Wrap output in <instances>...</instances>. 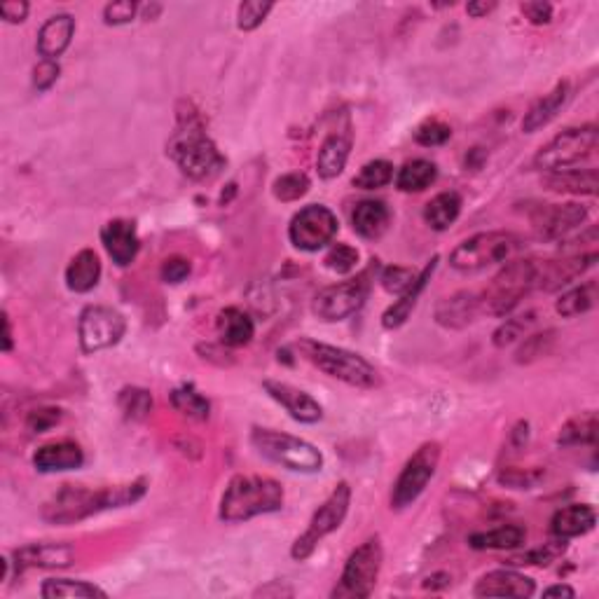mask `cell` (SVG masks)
Returning a JSON list of instances; mask_svg holds the SVG:
<instances>
[{"label": "cell", "mask_w": 599, "mask_h": 599, "mask_svg": "<svg viewBox=\"0 0 599 599\" xmlns=\"http://www.w3.org/2000/svg\"><path fill=\"white\" fill-rule=\"evenodd\" d=\"M543 185L550 192L557 195H588L595 197L599 188L597 169H567V171H555L543 178Z\"/></svg>", "instance_id": "f1b7e54d"}, {"label": "cell", "mask_w": 599, "mask_h": 599, "mask_svg": "<svg viewBox=\"0 0 599 599\" xmlns=\"http://www.w3.org/2000/svg\"><path fill=\"white\" fill-rule=\"evenodd\" d=\"M520 12L525 15L529 22L536 26L548 24L553 19V5L550 3H541V0H532V3H522Z\"/></svg>", "instance_id": "f5cc1de1"}, {"label": "cell", "mask_w": 599, "mask_h": 599, "mask_svg": "<svg viewBox=\"0 0 599 599\" xmlns=\"http://www.w3.org/2000/svg\"><path fill=\"white\" fill-rule=\"evenodd\" d=\"M337 234V216L328 206L309 204L295 213L288 225V239L295 249L316 253L328 246Z\"/></svg>", "instance_id": "4fadbf2b"}, {"label": "cell", "mask_w": 599, "mask_h": 599, "mask_svg": "<svg viewBox=\"0 0 599 599\" xmlns=\"http://www.w3.org/2000/svg\"><path fill=\"white\" fill-rule=\"evenodd\" d=\"M15 564L19 571L24 569H61L71 567L75 560V550L66 543H31L15 550Z\"/></svg>", "instance_id": "ffe728a7"}, {"label": "cell", "mask_w": 599, "mask_h": 599, "mask_svg": "<svg viewBox=\"0 0 599 599\" xmlns=\"http://www.w3.org/2000/svg\"><path fill=\"white\" fill-rule=\"evenodd\" d=\"M251 445L274 464L298 473H319L323 468V454L307 440L291 433H281L274 429H256L251 431Z\"/></svg>", "instance_id": "ba28073f"}, {"label": "cell", "mask_w": 599, "mask_h": 599, "mask_svg": "<svg viewBox=\"0 0 599 599\" xmlns=\"http://www.w3.org/2000/svg\"><path fill=\"white\" fill-rule=\"evenodd\" d=\"M595 263L597 251L571 253V256L557 260H541L539 288H543V291H560L562 286H569L571 281L588 272Z\"/></svg>", "instance_id": "e0dca14e"}, {"label": "cell", "mask_w": 599, "mask_h": 599, "mask_svg": "<svg viewBox=\"0 0 599 599\" xmlns=\"http://www.w3.org/2000/svg\"><path fill=\"white\" fill-rule=\"evenodd\" d=\"M543 597H576V590L571 585H550L543 590Z\"/></svg>", "instance_id": "680465c9"}, {"label": "cell", "mask_w": 599, "mask_h": 599, "mask_svg": "<svg viewBox=\"0 0 599 599\" xmlns=\"http://www.w3.org/2000/svg\"><path fill=\"white\" fill-rule=\"evenodd\" d=\"M127 333V321L117 309L103 305H89L82 309L78 321L80 349L85 354L115 347Z\"/></svg>", "instance_id": "7c38bea8"}, {"label": "cell", "mask_w": 599, "mask_h": 599, "mask_svg": "<svg viewBox=\"0 0 599 599\" xmlns=\"http://www.w3.org/2000/svg\"><path fill=\"white\" fill-rule=\"evenodd\" d=\"M75 33V19L71 15H54L43 24L38 33V54L43 59L57 61L68 50Z\"/></svg>", "instance_id": "d4e9b609"}, {"label": "cell", "mask_w": 599, "mask_h": 599, "mask_svg": "<svg viewBox=\"0 0 599 599\" xmlns=\"http://www.w3.org/2000/svg\"><path fill=\"white\" fill-rule=\"evenodd\" d=\"M461 213V197L457 192H440L424 206V220L431 230L443 232L447 227L454 225V220Z\"/></svg>", "instance_id": "836d02e7"}, {"label": "cell", "mask_w": 599, "mask_h": 599, "mask_svg": "<svg viewBox=\"0 0 599 599\" xmlns=\"http://www.w3.org/2000/svg\"><path fill=\"white\" fill-rule=\"evenodd\" d=\"M597 513L595 508L588 504H571L560 508L550 520V534L555 539H574V536H583L595 529Z\"/></svg>", "instance_id": "603a6c76"}, {"label": "cell", "mask_w": 599, "mask_h": 599, "mask_svg": "<svg viewBox=\"0 0 599 599\" xmlns=\"http://www.w3.org/2000/svg\"><path fill=\"white\" fill-rule=\"evenodd\" d=\"M450 139H452L450 125H445V122H440V120H426L415 129V141L424 148L445 146Z\"/></svg>", "instance_id": "7bdbcfd3"}, {"label": "cell", "mask_w": 599, "mask_h": 599, "mask_svg": "<svg viewBox=\"0 0 599 599\" xmlns=\"http://www.w3.org/2000/svg\"><path fill=\"white\" fill-rule=\"evenodd\" d=\"M529 319H532V316H527V321H525V316H520V319H506L497 330H494V335H492L494 347L504 349V347H508V344L518 342L520 337L525 335Z\"/></svg>", "instance_id": "f6af8a7d"}, {"label": "cell", "mask_w": 599, "mask_h": 599, "mask_svg": "<svg viewBox=\"0 0 599 599\" xmlns=\"http://www.w3.org/2000/svg\"><path fill=\"white\" fill-rule=\"evenodd\" d=\"M567 99H569V82L560 80L548 94H543L541 99H536L532 106H529V110L525 113V120H522V132L534 134L546 127L548 122L560 113Z\"/></svg>", "instance_id": "484cf974"}, {"label": "cell", "mask_w": 599, "mask_h": 599, "mask_svg": "<svg viewBox=\"0 0 599 599\" xmlns=\"http://www.w3.org/2000/svg\"><path fill=\"white\" fill-rule=\"evenodd\" d=\"M389 223L391 211L382 199H363V202L356 204L354 213H351L354 232L361 234L363 239H380L389 230Z\"/></svg>", "instance_id": "4316f807"}, {"label": "cell", "mask_w": 599, "mask_h": 599, "mask_svg": "<svg viewBox=\"0 0 599 599\" xmlns=\"http://www.w3.org/2000/svg\"><path fill=\"white\" fill-rule=\"evenodd\" d=\"M522 249V239L513 232L504 230H492V232H480L473 234L461 242L457 249L450 253V265L457 272H483L492 265L508 263L518 256Z\"/></svg>", "instance_id": "8992f818"}, {"label": "cell", "mask_w": 599, "mask_h": 599, "mask_svg": "<svg viewBox=\"0 0 599 599\" xmlns=\"http://www.w3.org/2000/svg\"><path fill=\"white\" fill-rule=\"evenodd\" d=\"M497 8V3H468L466 5V12L471 17H475V19H480V17H485V15H490V12Z\"/></svg>", "instance_id": "6f0895ef"}, {"label": "cell", "mask_w": 599, "mask_h": 599, "mask_svg": "<svg viewBox=\"0 0 599 599\" xmlns=\"http://www.w3.org/2000/svg\"><path fill=\"white\" fill-rule=\"evenodd\" d=\"M553 333H546V335H532V337H527V342L522 344V349L518 351V361L520 363H527V361H534V358H539V356H543L546 354V344L553 340V337H550Z\"/></svg>", "instance_id": "816d5d0a"}, {"label": "cell", "mask_w": 599, "mask_h": 599, "mask_svg": "<svg viewBox=\"0 0 599 599\" xmlns=\"http://www.w3.org/2000/svg\"><path fill=\"white\" fill-rule=\"evenodd\" d=\"M415 277H417V274L412 272V270H405V267H396L394 265V267H387V270L382 272L380 281H382L384 291L401 295V293H405L412 286V281H415Z\"/></svg>", "instance_id": "bcb514c9"}, {"label": "cell", "mask_w": 599, "mask_h": 599, "mask_svg": "<svg viewBox=\"0 0 599 599\" xmlns=\"http://www.w3.org/2000/svg\"><path fill=\"white\" fill-rule=\"evenodd\" d=\"M298 349L314 368H319L321 373L333 377V380L349 384V387L373 389L380 382V375H377L373 363L366 361L361 354H356V351L333 347V344L316 340H300Z\"/></svg>", "instance_id": "277c9868"}, {"label": "cell", "mask_w": 599, "mask_h": 599, "mask_svg": "<svg viewBox=\"0 0 599 599\" xmlns=\"http://www.w3.org/2000/svg\"><path fill=\"white\" fill-rule=\"evenodd\" d=\"M143 494H146V480H136L132 485L120 487H101V490L82 485H64L43 506V518L52 522V525H73V522L108 511V508L134 504Z\"/></svg>", "instance_id": "6da1fadb"}, {"label": "cell", "mask_w": 599, "mask_h": 599, "mask_svg": "<svg viewBox=\"0 0 599 599\" xmlns=\"http://www.w3.org/2000/svg\"><path fill=\"white\" fill-rule=\"evenodd\" d=\"M394 181V164L387 160H373L363 164L354 176V188L358 190H380Z\"/></svg>", "instance_id": "f35d334b"}, {"label": "cell", "mask_w": 599, "mask_h": 599, "mask_svg": "<svg viewBox=\"0 0 599 599\" xmlns=\"http://www.w3.org/2000/svg\"><path fill=\"white\" fill-rule=\"evenodd\" d=\"M351 504V487L347 483H337L335 490L330 492V497L319 506V511L312 515L305 532L295 539L291 555L293 560H307L314 555V550L319 548V543L342 527L344 518L349 513Z\"/></svg>", "instance_id": "9c48e42d"}, {"label": "cell", "mask_w": 599, "mask_h": 599, "mask_svg": "<svg viewBox=\"0 0 599 599\" xmlns=\"http://www.w3.org/2000/svg\"><path fill=\"white\" fill-rule=\"evenodd\" d=\"M536 592L534 578L513 569H494L475 583V597H532Z\"/></svg>", "instance_id": "d6986e66"}, {"label": "cell", "mask_w": 599, "mask_h": 599, "mask_svg": "<svg viewBox=\"0 0 599 599\" xmlns=\"http://www.w3.org/2000/svg\"><path fill=\"white\" fill-rule=\"evenodd\" d=\"M358 258L361 256H358V251L354 249V246L335 244V246H330V251L326 253V258H323V263H326L330 272L349 274L351 270H356Z\"/></svg>", "instance_id": "ee69618b"}, {"label": "cell", "mask_w": 599, "mask_h": 599, "mask_svg": "<svg viewBox=\"0 0 599 599\" xmlns=\"http://www.w3.org/2000/svg\"><path fill=\"white\" fill-rule=\"evenodd\" d=\"M597 431H599V422H597V412L588 410L581 412V415L571 417L567 424L560 429V436H557V443L560 445H595L597 440Z\"/></svg>", "instance_id": "8d00e7d4"}, {"label": "cell", "mask_w": 599, "mask_h": 599, "mask_svg": "<svg viewBox=\"0 0 599 599\" xmlns=\"http://www.w3.org/2000/svg\"><path fill=\"white\" fill-rule=\"evenodd\" d=\"M171 405H174L181 415L197 419V422L209 419V412H211V403L206 401V398L199 394L192 384H183V387L171 391Z\"/></svg>", "instance_id": "74e56055"}, {"label": "cell", "mask_w": 599, "mask_h": 599, "mask_svg": "<svg viewBox=\"0 0 599 599\" xmlns=\"http://www.w3.org/2000/svg\"><path fill=\"white\" fill-rule=\"evenodd\" d=\"M167 153L178 164V169L192 181H209L225 167V157L220 155L216 143L204 132L202 120L195 113L181 115L174 136H171Z\"/></svg>", "instance_id": "3957f363"}, {"label": "cell", "mask_w": 599, "mask_h": 599, "mask_svg": "<svg viewBox=\"0 0 599 599\" xmlns=\"http://www.w3.org/2000/svg\"><path fill=\"white\" fill-rule=\"evenodd\" d=\"M45 599H106L108 592L99 585L87 581H71V578H47L40 588Z\"/></svg>", "instance_id": "d6a6232c"}, {"label": "cell", "mask_w": 599, "mask_h": 599, "mask_svg": "<svg viewBox=\"0 0 599 599\" xmlns=\"http://www.w3.org/2000/svg\"><path fill=\"white\" fill-rule=\"evenodd\" d=\"M190 260L188 258H181V256H171L162 263V281L164 284H181V281L188 279L190 274Z\"/></svg>", "instance_id": "681fc988"}, {"label": "cell", "mask_w": 599, "mask_h": 599, "mask_svg": "<svg viewBox=\"0 0 599 599\" xmlns=\"http://www.w3.org/2000/svg\"><path fill=\"white\" fill-rule=\"evenodd\" d=\"M59 73H61V68L57 61L43 59L36 68H33V87H36L38 92H47V89H50L54 82L59 80Z\"/></svg>", "instance_id": "f907efd6"}, {"label": "cell", "mask_w": 599, "mask_h": 599, "mask_svg": "<svg viewBox=\"0 0 599 599\" xmlns=\"http://www.w3.org/2000/svg\"><path fill=\"white\" fill-rule=\"evenodd\" d=\"M501 485L506 487H515V490H529L536 480H539V473H532V471H515V468H511V471H504L499 475Z\"/></svg>", "instance_id": "db71d44e"}, {"label": "cell", "mask_w": 599, "mask_h": 599, "mask_svg": "<svg viewBox=\"0 0 599 599\" xmlns=\"http://www.w3.org/2000/svg\"><path fill=\"white\" fill-rule=\"evenodd\" d=\"M599 146V129L597 125H581L569 127L553 136L534 157V167L555 174V171L578 169L590 157H595Z\"/></svg>", "instance_id": "52a82bcc"}, {"label": "cell", "mask_w": 599, "mask_h": 599, "mask_svg": "<svg viewBox=\"0 0 599 599\" xmlns=\"http://www.w3.org/2000/svg\"><path fill=\"white\" fill-rule=\"evenodd\" d=\"M440 461V445L438 443H424L412 457L405 461L401 475L396 478L394 490H391V508L403 511L415 504L422 497L426 485L431 483V478L436 475Z\"/></svg>", "instance_id": "8fae6325"}, {"label": "cell", "mask_w": 599, "mask_h": 599, "mask_svg": "<svg viewBox=\"0 0 599 599\" xmlns=\"http://www.w3.org/2000/svg\"><path fill=\"white\" fill-rule=\"evenodd\" d=\"M555 555H557V550H553V548H539V550H534V553H527V555L518 557V560H513V564H543V567H546V564L555 560Z\"/></svg>", "instance_id": "9f6ffc18"}, {"label": "cell", "mask_w": 599, "mask_h": 599, "mask_svg": "<svg viewBox=\"0 0 599 599\" xmlns=\"http://www.w3.org/2000/svg\"><path fill=\"white\" fill-rule=\"evenodd\" d=\"M117 405H120V410L125 412L127 419L143 422V419L150 415V410H153V396H150L146 389L127 387L117 396Z\"/></svg>", "instance_id": "ab89813d"}, {"label": "cell", "mask_w": 599, "mask_h": 599, "mask_svg": "<svg viewBox=\"0 0 599 599\" xmlns=\"http://www.w3.org/2000/svg\"><path fill=\"white\" fill-rule=\"evenodd\" d=\"M85 464V454H82L80 445L73 440H54L38 447L33 454V466L40 473H59V471H75Z\"/></svg>", "instance_id": "7402d4cb"}, {"label": "cell", "mask_w": 599, "mask_h": 599, "mask_svg": "<svg viewBox=\"0 0 599 599\" xmlns=\"http://www.w3.org/2000/svg\"><path fill=\"white\" fill-rule=\"evenodd\" d=\"M284 508V487L267 475H234L220 499L218 518L237 525L258 515L277 513Z\"/></svg>", "instance_id": "7a4b0ae2"}, {"label": "cell", "mask_w": 599, "mask_h": 599, "mask_svg": "<svg viewBox=\"0 0 599 599\" xmlns=\"http://www.w3.org/2000/svg\"><path fill=\"white\" fill-rule=\"evenodd\" d=\"M101 260L92 249L80 251L66 267V286L73 293H89L99 286Z\"/></svg>", "instance_id": "4dcf8cb0"}, {"label": "cell", "mask_w": 599, "mask_h": 599, "mask_svg": "<svg viewBox=\"0 0 599 599\" xmlns=\"http://www.w3.org/2000/svg\"><path fill=\"white\" fill-rule=\"evenodd\" d=\"M274 10L272 3L263 0H246L237 8V26L242 31H256L265 22L267 15Z\"/></svg>", "instance_id": "b9f144b4"}, {"label": "cell", "mask_w": 599, "mask_h": 599, "mask_svg": "<svg viewBox=\"0 0 599 599\" xmlns=\"http://www.w3.org/2000/svg\"><path fill=\"white\" fill-rule=\"evenodd\" d=\"M527 541V529L520 525H504L490 532H478L471 534L468 546L475 550H515L525 546Z\"/></svg>", "instance_id": "1f68e13d"}, {"label": "cell", "mask_w": 599, "mask_h": 599, "mask_svg": "<svg viewBox=\"0 0 599 599\" xmlns=\"http://www.w3.org/2000/svg\"><path fill=\"white\" fill-rule=\"evenodd\" d=\"M539 270L541 260H508L504 270L492 279V284L487 286L485 295L480 298L483 307L492 316H508L515 312V307H520V302L539 288Z\"/></svg>", "instance_id": "5b68a950"}, {"label": "cell", "mask_w": 599, "mask_h": 599, "mask_svg": "<svg viewBox=\"0 0 599 599\" xmlns=\"http://www.w3.org/2000/svg\"><path fill=\"white\" fill-rule=\"evenodd\" d=\"M351 155V132H335L321 143L319 155H316V171L321 178H337L347 167Z\"/></svg>", "instance_id": "83f0119b"}, {"label": "cell", "mask_w": 599, "mask_h": 599, "mask_svg": "<svg viewBox=\"0 0 599 599\" xmlns=\"http://www.w3.org/2000/svg\"><path fill=\"white\" fill-rule=\"evenodd\" d=\"M597 281H585L581 286H574L571 291L560 295L557 300V314L564 316V319H574V316L588 314L590 309H595L597 305Z\"/></svg>", "instance_id": "d590c367"}, {"label": "cell", "mask_w": 599, "mask_h": 599, "mask_svg": "<svg viewBox=\"0 0 599 599\" xmlns=\"http://www.w3.org/2000/svg\"><path fill=\"white\" fill-rule=\"evenodd\" d=\"M216 330L220 342L227 344V347H244V344H249L253 335H256V323H253V319L244 309L225 307L223 312L218 314Z\"/></svg>", "instance_id": "f546056e"}, {"label": "cell", "mask_w": 599, "mask_h": 599, "mask_svg": "<svg viewBox=\"0 0 599 599\" xmlns=\"http://www.w3.org/2000/svg\"><path fill=\"white\" fill-rule=\"evenodd\" d=\"M382 560H384V550L380 539H368L366 543H361L354 553L349 555L347 564H344L340 583L333 590V597L340 599H366L373 595L377 578H380L382 571Z\"/></svg>", "instance_id": "30bf717a"}, {"label": "cell", "mask_w": 599, "mask_h": 599, "mask_svg": "<svg viewBox=\"0 0 599 599\" xmlns=\"http://www.w3.org/2000/svg\"><path fill=\"white\" fill-rule=\"evenodd\" d=\"M438 178V167L429 160L405 162L396 174V188L401 192H424Z\"/></svg>", "instance_id": "e575fe53"}, {"label": "cell", "mask_w": 599, "mask_h": 599, "mask_svg": "<svg viewBox=\"0 0 599 599\" xmlns=\"http://www.w3.org/2000/svg\"><path fill=\"white\" fill-rule=\"evenodd\" d=\"M588 216V209L578 202L541 204L532 213V227L541 242H560V239H567L571 232H576Z\"/></svg>", "instance_id": "9a60e30c"}, {"label": "cell", "mask_w": 599, "mask_h": 599, "mask_svg": "<svg viewBox=\"0 0 599 599\" xmlns=\"http://www.w3.org/2000/svg\"><path fill=\"white\" fill-rule=\"evenodd\" d=\"M436 263H438V256H433L429 263H426V267L422 272L417 274L415 281H412V286L408 288V291L401 293V298H398L394 305H391L387 312L382 314V326L394 330V328H401L405 321L410 319L412 309L417 307V300L419 295H422V291L426 288V284H429L431 274L436 272Z\"/></svg>", "instance_id": "cb8c5ba5"}, {"label": "cell", "mask_w": 599, "mask_h": 599, "mask_svg": "<svg viewBox=\"0 0 599 599\" xmlns=\"http://www.w3.org/2000/svg\"><path fill=\"white\" fill-rule=\"evenodd\" d=\"M480 309H483V300L478 298L475 293L468 291H459L450 295V298H443L436 305V321L443 328L450 330H459L471 326V323L478 319Z\"/></svg>", "instance_id": "44dd1931"}, {"label": "cell", "mask_w": 599, "mask_h": 599, "mask_svg": "<svg viewBox=\"0 0 599 599\" xmlns=\"http://www.w3.org/2000/svg\"><path fill=\"white\" fill-rule=\"evenodd\" d=\"M101 244L117 267L132 265L141 249L136 223L125 218L108 220V223L101 227Z\"/></svg>", "instance_id": "ac0fdd59"}, {"label": "cell", "mask_w": 599, "mask_h": 599, "mask_svg": "<svg viewBox=\"0 0 599 599\" xmlns=\"http://www.w3.org/2000/svg\"><path fill=\"white\" fill-rule=\"evenodd\" d=\"M263 387L267 391V396H270L272 401H277L281 408H284L288 415L295 419V422L316 424L323 417L321 403L316 401L314 396H309L307 391L293 387V384L277 382V380H265Z\"/></svg>", "instance_id": "2e32d148"}, {"label": "cell", "mask_w": 599, "mask_h": 599, "mask_svg": "<svg viewBox=\"0 0 599 599\" xmlns=\"http://www.w3.org/2000/svg\"><path fill=\"white\" fill-rule=\"evenodd\" d=\"M3 326H5L3 349H5V351H12V323H10V316H8V314H3Z\"/></svg>", "instance_id": "91938a15"}, {"label": "cell", "mask_w": 599, "mask_h": 599, "mask_svg": "<svg viewBox=\"0 0 599 599\" xmlns=\"http://www.w3.org/2000/svg\"><path fill=\"white\" fill-rule=\"evenodd\" d=\"M0 15H3L5 22L22 24L26 19V15H29V3H24V0H15V3H3V5H0Z\"/></svg>", "instance_id": "11a10c76"}, {"label": "cell", "mask_w": 599, "mask_h": 599, "mask_svg": "<svg viewBox=\"0 0 599 599\" xmlns=\"http://www.w3.org/2000/svg\"><path fill=\"white\" fill-rule=\"evenodd\" d=\"M272 192L279 202H298L300 197H305L309 192V178L302 171H291V174L279 176L274 181Z\"/></svg>", "instance_id": "60d3db41"}, {"label": "cell", "mask_w": 599, "mask_h": 599, "mask_svg": "<svg viewBox=\"0 0 599 599\" xmlns=\"http://www.w3.org/2000/svg\"><path fill=\"white\" fill-rule=\"evenodd\" d=\"M59 419H61L59 408L31 410L29 417H26V429H29L31 433H45V431H50L52 426H57Z\"/></svg>", "instance_id": "c3c4849f"}, {"label": "cell", "mask_w": 599, "mask_h": 599, "mask_svg": "<svg viewBox=\"0 0 599 599\" xmlns=\"http://www.w3.org/2000/svg\"><path fill=\"white\" fill-rule=\"evenodd\" d=\"M139 12V5L132 3V0H120V3H108L103 8V22L108 26H122L129 24Z\"/></svg>", "instance_id": "7dc6e473"}, {"label": "cell", "mask_w": 599, "mask_h": 599, "mask_svg": "<svg viewBox=\"0 0 599 599\" xmlns=\"http://www.w3.org/2000/svg\"><path fill=\"white\" fill-rule=\"evenodd\" d=\"M370 293L368 274H358L354 279L342 281V284L328 286L323 291L316 293L314 298V314L321 321H344L351 314H356L358 309L366 305Z\"/></svg>", "instance_id": "5bb4252c"}]
</instances>
